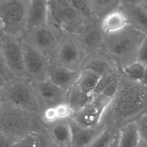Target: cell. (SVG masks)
Masks as SVG:
<instances>
[{"label": "cell", "instance_id": "12", "mask_svg": "<svg viewBox=\"0 0 147 147\" xmlns=\"http://www.w3.org/2000/svg\"><path fill=\"white\" fill-rule=\"evenodd\" d=\"M45 123L47 132L56 147H71L72 132L68 118Z\"/></svg>", "mask_w": 147, "mask_h": 147}, {"label": "cell", "instance_id": "19", "mask_svg": "<svg viewBox=\"0 0 147 147\" xmlns=\"http://www.w3.org/2000/svg\"><path fill=\"white\" fill-rule=\"evenodd\" d=\"M99 51L89 54L84 63L81 71L89 69L100 76L115 72L106 60L99 57Z\"/></svg>", "mask_w": 147, "mask_h": 147}, {"label": "cell", "instance_id": "7", "mask_svg": "<svg viewBox=\"0 0 147 147\" xmlns=\"http://www.w3.org/2000/svg\"><path fill=\"white\" fill-rule=\"evenodd\" d=\"M48 5L62 22L64 32L82 35L93 23L70 5L67 0H48Z\"/></svg>", "mask_w": 147, "mask_h": 147}, {"label": "cell", "instance_id": "29", "mask_svg": "<svg viewBox=\"0 0 147 147\" xmlns=\"http://www.w3.org/2000/svg\"><path fill=\"white\" fill-rule=\"evenodd\" d=\"M118 79L116 72H113L102 76L99 79L93 93L97 95L101 94L110 84Z\"/></svg>", "mask_w": 147, "mask_h": 147}, {"label": "cell", "instance_id": "5", "mask_svg": "<svg viewBox=\"0 0 147 147\" xmlns=\"http://www.w3.org/2000/svg\"><path fill=\"white\" fill-rule=\"evenodd\" d=\"M147 34L129 25L111 33L105 34L103 48L110 54L120 59L135 55Z\"/></svg>", "mask_w": 147, "mask_h": 147}, {"label": "cell", "instance_id": "2", "mask_svg": "<svg viewBox=\"0 0 147 147\" xmlns=\"http://www.w3.org/2000/svg\"><path fill=\"white\" fill-rule=\"evenodd\" d=\"M0 102L41 114L35 90L28 78L15 76L1 84Z\"/></svg>", "mask_w": 147, "mask_h": 147}, {"label": "cell", "instance_id": "17", "mask_svg": "<svg viewBox=\"0 0 147 147\" xmlns=\"http://www.w3.org/2000/svg\"><path fill=\"white\" fill-rule=\"evenodd\" d=\"M48 0H31L27 30L46 25Z\"/></svg>", "mask_w": 147, "mask_h": 147}, {"label": "cell", "instance_id": "23", "mask_svg": "<svg viewBox=\"0 0 147 147\" xmlns=\"http://www.w3.org/2000/svg\"><path fill=\"white\" fill-rule=\"evenodd\" d=\"M101 77L93 71L83 70L76 84L84 92H93Z\"/></svg>", "mask_w": 147, "mask_h": 147}, {"label": "cell", "instance_id": "8", "mask_svg": "<svg viewBox=\"0 0 147 147\" xmlns=\"http://www.w3.org/2000/svg\"><path fill=\"white\" fill-rule=\"evenodd\" d=\"M0 57L14 75L29 78L24 66L20 38L1 32Z\"/></svg>", "mask_w": 147, "mask_h": 147}, {"label": "cell", "instance_id": "11", "mask_svg": "<svg viewBox=\"0 0 147 147\" xmlns=\"http://www.w3.org/2000/svg\"><path fill=\"white\" fill-rule=\"evenodd\" d=\"M72 132L70 147H90L94 141L106 129V125L100 122L92 127H85L76 122L71 117L68 118Z\"/></svg>", "mask_w": 147, "mask_h": 147}, {"label": "cell", "instance_id": "28", "mask_svg": "<svg viewBox=\"0 0 147 147\" xmlns=\"http://www.w3.org/2000/svg\"><path fill=\"white\" fill-rule=\"evenodd\" d=\"M118 134L113 129L107 127L94 141L90 147H110Z\"/></svg>", "mask_w": 147, "mask_h": 147}, {"label": "cell", "instance_id": "16", "mask_svg": "<svg viewBox=\"0 0 147 147\" xmlns=\"http://www.w3.org/2000/svg\"><path fill=\"white\" fill-rule=\"evenodd\" d=\"M105 110L98 107L92 102L77 112L71 117L79 125L92 127L99 124Z\"/></svg>", "mask_w": 147, "mask_h": 147}, {"label": "cell", "instance_id": "10", "mask_svg": "<svg viewBox=\"0 0 147 147\" xmlns=\"http://www.w3.org/2000/svg\"><path fill=\"white\" fill-rule=\"evenodd\" d=\"M21 46L24 66L29 79L34 81L48 80L50 64L48 58L22 40Z\"/></svg>", "mask_w": 147, "mask_h": 147}, {"label": "cell", "instance_id": "22", "mask_svg": "<svg viewBox=\"0 0 147 147\" xmlns=\"http://www.w3.org/2000/svg\"><path fill=\"white\" fill-rule=\"evenodd\" d=\"M147 94L144 90L139 87L131 86L118 92L115 98L116 101L129 102H145Z\"/></svg>", "mask_w": 147, "mask_h": 147}, {"label": "cell", "instance_id": "24", "mask_svg": "<svg viewBox=\"0 0 147 147\" xmlns=\"http://www.w3.org/2000/svg\"><path fill=\"white\" fill-rule=\"evenodd\" d=\"M121 0H91L93 13L97 19H102L109 13L116 9Z\"/></svg>", "mask_w": 147, "mask_h": 147}, {"label": "cell", "instance_id": "9", "mask_svg": "<svg viewBox=\"0 0 147 147\" xmlns=\"http://www.w3.org/2000/svg\"><path fill=\"white\" fill-rule=\"evenodd\" d=\"M41 114L48 109L67 104L69 90H64L49 80H31Z\"/></svg>", "mask_w": 147, "mask_h": 147}, {"label": "cell", "instance_id": "14", "mask_svg": "<svg viewBox=\"0 0 147 147\" xmlns=\"http://www.w3.org/2000/svg\"><path fill=\"white\" fill-rule=\"evenodd\" d=\"M81 72L50 64L48 80L62 89L69 90L77 84Z\"/></svg>", "mask_w": 147, "mask_h": 147}, {"label": "cell", "instance_id": "35", "mask_svg": "<svg viewBox=\"0 0 147 147\" xmlns=\"http://www.w3.org/2000/svg\"><path fill=\"white\" fill-rule=\"evenodd\" d=\"M58 118H67L71 116L72 112L67 104L59 105L55 108Z\"/></svg>", "mask_w": 147, "mask_h": 147}, {"label": "cell", "instance_id": "6", "mask_svg": "<svg viewBox=\"0 0 147 147\" xmlns=\"http://www.w3.org/2000/svg\"><path fill=\"white\" fill-rule=\"evenodd\" d=\"M64 33L55 31L46 24L26 30L20 38L48 58L59 44Z\"/></svg>", "mask_w": 147, "mask_h": 147}, {"label": "cell", "instance_id": "26", "mask_svg": "<svg viewBox=\"0 0 147 147\" xmlns=\"http://www.w3.org/2000/svg\"><path fill=\"white\" fill-rule=\"evenodd\" d=\"M46 134V129L30 133L17 140L11 147H39L42 143Z\"/></svg>", "mask_w": 147, "mask_h": 147}, {"label": "cell", "instance_id": "4", "mask_svg": "<svg viewBox=\"0 0 147 147\" xmlns=\"http://www.w3.org/2000/svg\"><path fill=\"white\" fill-rule=\"evenodd\" d=\"M31 0H0L1 32L20 38L26 30Z\"/></svg>", "mask_w": 147, "mask_h": 147}, {"label": "cell", "instance_id": "41", "mask_svg": "<svg viewBox=\"0 0 147 147\" xmlns=\"http://www.w3.org/2000/svg\"><path fill=\"white\" fill-rule=\"evenodd\" d=\"M119 134L117 135V136L115 140L114 141L111 146L110 147H119Z\"/></svg>", "mask_w": 147, "mask_h": 147}, {"label": "cell", "instance_id": "33", "mask_svg": "<svg viewBox=\"0 0 147 147\" xmlns=\"http://www.w3.org/2000/svg\"><path fill=\"white\" fill-rule=\"evenodd\" d=\"M0 83L2 84L11 79L15 75L12 73L3 59L1 57H0Z\"/></svg>", "mask_w": 147, "mask_h": 147}, {"label": "cell", "instance_id": "42", "mask_svg": "<svg viewBox=\"0 0 147 147\" xmlns=\"http://www.w3.org/2000/svg\"><path fill=\"white\" fill-rule=\"evenodd\" d=\"M142 84L143 85L147 86V67L146 68V73H145V78H144V80H143Z\"/></svg>", "mask_w": 147, "mask_h": 147}, {"label": "cell", "instance_id": "27", "mask_svg": "<svg viewBox=\"0 0 147 147\" xmlns=\"http://www.w3.org/2000/svg\"><path fill=\"white\" fill-rule=\"evenodd\" d=\"M70 5L91 23L98 20L93 13L91 0H67Z\"/></svg>", "mask_w": 147, "mask_h": 147}, {"label": "cell", "instance_id": "18", "mask_svg": "<svg viewBox=\"0 0 147 147\" xmlns=\"http://www.w3.org/2000/svg\"><path fill=\"white\" fill-rule=\"evenodd\" d=\"M94 97L93 92H84L76 84L69 90L66 104L72 113H75L92 102Z\"/></svg>", "mask_w": 147, "mask_h": 147}, {"label": "cell", "instance_id": "15", "mask_svg": "<svg viewBox=\"0 0 147 147\" xmlns=\"http://www.w3.org/2000/svg\"><path fill=\"white\" fill-rule=\"evenodd\" d=\"M117 8L122 13L129 25L147 34V13L140 5L120 3Z\"/></svg>", "mask_w": 147, "mask_h": 147}, {"label": "cell", "instance_id": "39", "mask_svg": "<svg viewBox=\"0 0 147 147\" xmlns=\"http://www.w3.org/2000/svg\"><path fill=\"white\" fill-rule=\"evenodd\" d=\"M136 147H147V142L140 138V142Z\"/></svg>", "mask_w": 147, "mask_h": 147}, {"label": "cell", "instance_id": "13", "mask_svg": "<svg viewBox=\"0 0 147 147\" xmlns=\"http://www.w3.org/2000/svg\"><path fill=\"white\" fill-rule=\"evenodd\" d=\"M104 35L102 19H98L85 32L79 36L89 54L99 51L103 48Z\"/></svg>", "mask_w": 147, "mask_h": 147}, {"label": "cell", "instance_id": "37", "mask_svg": "<svg viewBox=\"0 0 147 147\" xmlns=\"http://www.w3.org/2000/svg\"><path fill=\"white\" fill-rule=\"evenodd\" d=\"M38 147H57L48 136L47 132L41 144Z\"/></svg>", "mask_w": 147, "mask_h": 147}, {"label": "cell", "instance_id": "38", "mask_svg": "<svg viewBox=\"0 0 147 147\" xmlns=\"http://www.w3.org/2000/svg\"><path fill=\"white\" fill-rule=\"evenodd\" d=\"M144 1L145 0H121L120 3H129L139 5Z\"/></svg>", "mask_w": 147, "mask_h": 147}, {"label": "cell", "instance_id": "40", "mask_svg": "<svg viewBox=\"0 0 147 147\" xmlns=\"http://www.w3.org/2000/svg\"><path fill=\"white\" fill-rule=\"evenodd\" d=\"M139 5L147 13V0L143 1Z\"/></svg>", "mask_w": 147, "mask_h": 147}, {"label": "cell", "instance_id": "25", "mask_svg": "<svg viewBox=\"0 0 147 147\" xmlns=\"http://www.w3.org/2000/svg\"><path fill=\"white\" fill-rule=\"evenodd\" d=\"M146 67L135 61L123 67L122 72L126 77L138 83H143Z\"/></svg>", "mask_w": 147, "mask_h": 147}, {"label": "cell", "instance_id": "3", "mask_svg": "<svg viewBox=\"0 0 147 147\" xmlns=\"http://www.w3.org/2000/svg\"><path fill=\"white\" fill-rule=\"evenodd\" d=\"M88 55L79 36L65 32L48 59L52 65L78 71H81Z\"/></svg>", "mask_w": 147, "mask_h": 147}, {"label": "cell", "instance_id": "31", "mask_svg": "<svg viewBox=\"0 0 147 147\" xmlns=\"http://www.w3.org/2000/svg\"><path fill=\"white\" fill-rule=\"evenodd\" d=\"M120 81L119 79H117L110 84L101 94L114 100L120 90Z\"/></svg>", "mask_w": 147, "mask_h": 147}, {"label": "cell", "instance_id": "20", "mask_svg": "<svg viewBox=\"0 0 147 147\" xmlns=\"http://www.w3.org/2000/svg\"><path fill=\"white\" fill-rule=\"evenodd\" d=\"M136 121L123 127L119 132V147H136L140 140Z\"/></svg>", "mask_w": 147, "mask_h": 147}, {"label": "cell", "instance_id": "43", "mask_svg": "<svg viewBox=\"0 0 147 147\" xmlns=\"http://www.w3.org/2000/svg\"><path fill=\"white\" fill-rule=\"evenodd\" d=\"M54 1H64V0H54Z\"/></svg>", "mask_w": 147, "mask_h": 147}, {"label": "cell", "instance_id": "21", "mask_svg": "<svg viewBox=\"0 0 147 147\" xmlns=\"http://www.w3.org/2000/svg\"><path fill=\"white\" fill-rule=\"evenodd\" d=\"M102 25L105 34L117 32L128 25L122 13L117 8L102 19Z\"/></svg>", "mask_w": 147, "mask_h": 147}, {"label": "cell", "instance_id": "36", "mask_svg": "<svg viewBox=\"0 0 147 147\" xmlns=\"http://www.w3.org/2000/svg\"><path fill=\"white\" fill-rule=\"evenodd\" d=\"M17 141L0 132V147H11Z\"/></svg>", "mask_w": 147, "mask_h": 147}, {"label": "cell", "instance_id": "30", "mask_svg": "<svg viewBox=\"0 0 147 147\" xmlns=\"http://www.w3.org/2000/svg\"><path fill=\"white\" fill-rule=\"evenodd\" d=\"M46 24L55 31L60 32H65L61 21L48 6H47Z\"/></svg>", "mask_w": 147, "mask_h": 147}, {"label": "cell", "instance_id": "34", "mask_svg": "<svg viewBox=\"0 0 147 147\" xmlns=\"http://www.w3.org/2000/svg\"><path fill=\"white\" fill-rule=\"evenodd\" d=\"M135 121L140 138L147 142V113L142 116Z\"/></svg>", "mask_w": 147, "mask_h": 147}, {"label": "cell", "instance_id": "1", "mask_svg": "<svg viewBox=\"0 0 147 147\" xmlns=\"http://www.w3.org/2000/svg\"><path fill=\"white\" fill-rule=\"evenodd\" d=\"M45 130L41 114L0 102V132L17 141L30 133Z\"/></svg>", "mask_w": 147, "mask_h": 147}, {"label": "cell", "instance_id": "32", "mask_svg": "<svg viewBox=\"0 0 147 147\" xmlns=\"http://www.w3.org/2000/svg\"><path fill=\"white\" fill-rule=\"evenodd\" d=\"M136 61L147 67V34L138 49Z\"/></svg>", "mask_w": 147, "mask_h": 147}]
</instances>
